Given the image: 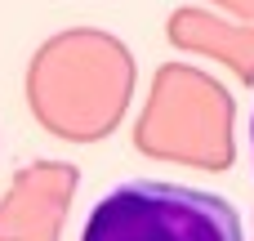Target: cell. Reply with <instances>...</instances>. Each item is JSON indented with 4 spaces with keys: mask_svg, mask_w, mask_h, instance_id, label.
<instances>
[{
    "mask_svg": "<svg viewBox=\"0 0 254 241\" xmlns=\"http://www.w3.org/2000/svg\"><path fill=\"white\" fill-rule=\"evenodd\" d=\"M80 241H246V219L210 188L121 179L89 206Z\"/></svg>",
    "mask_w": 254,
    "mask_h": 241,
    "instance_id": "obj_1",
    "label": "cell"
},
{
    "mask_svg": "<svg viewBox=\"0 0 254 241\" xmlns=\"http://www.w3.org/2000/svg\"><path fill=\"white\" fill-rule=\"evenodd\" d=\"M250 161H254V112H250Z\"/></svg>",
    "mask_w": 254,
    "mask_h": 241,
    "instance_id": "obj_2",
    "label": "cell"
}]
</instances>
